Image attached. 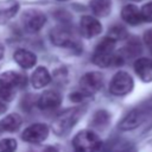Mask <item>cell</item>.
Masks as SVG:
<instances>
[{"label":"cell","instance_id":"cell-27","mask_svg":"<svg viewBox=\"0 0 152 152\" xmlns=\"http://www.w3.org/2000/svg\"><path fill=\"white\" fill-rule=\"evenodd\" d=\"M6 109H7V107H6V104L0 100V114H2V113H5L6 112Z\"/></svg>","mask_w":152,"mask_h":152},{"label":"cell","instance_id":"cell-12","mask_svg":"<svg viewBox=\"0 0 152 152\" xmlns=\"http://www.w3.org/2000/svg\"><path fill=\"white\" fill-rule=\"evenodd\" d=\"M62 102V96L56 90H46L44 91L39 99L37 100V106L40 109H55L57 108Z\"/></svg>","mask_w":152,"mask_h":152},{"label":"cell","instance_id":"cell-17","mask_svg":"<svg viewBox=\"0 0 152 152\" xmlns=\"http://www.w3.org/2000/svg\"><path fill=\"white\" fill-rule=\"evenodd\" d=\"M21 122H23V119L19 114L11 113L0 121V127L2 131H6V132H15L21 126Z\"/></svg>","mask_w":152,"mask_h":152},{"label":"cell","instance_id":"cell-13","mask_svg":"<svg viewBox=\"0 0 152 152\" xmlns=\"http://www.w3.org/2000/svg\"><path fill=\"white\" fill-rule=\"evenodd\" d=\"M134 71L142 82H152V59L146 57L138 58L134 62Z\"/></svg>","mask_w":152,"mask_h":152},{"label":"cell","instance_id":"cell-10","mask_svg":"<svg viewBox=\"0 0 152 152\" xmlns=\"http://www.w3.org/2000/svg\"><path fill=\"white\" fill-rule=\"evenodd\" d=\"M102 31L101 23L93 15H83L80 21V32L86 38H93Z\"/></svg>","mask_w":152,"mask_h":152},{"label":"cell","instance_id":"cell-5","mask_svg":"<svg viewBox=\"0 0 152 152\" xmlns=\"http://www.w3.org/2000/svg\"><path fill=\"white\" fill-rule=\"evenodd\" d=\"M133 78L128 72L118 71L109 82V91L115 96H124L133 89Z\"/></svg>","mask_w":152,"mask_h":152},{"label":"cell","instance_id":"cell-18","mask_svg":"<svg viewBox=\"0 0 152 152\" xmlns=\"http://www.w3.org/2000/svg\"><path fill=\"white\" fill-rule=\"evenodd\" d=\"M89 6L96 17H107L110 12L112 0H90Z\"/></svg>","mask_w":152,"mask_h":152},{"label":"cell","instance_id":"cell-14","mask_svg":"<svg viewBox=\"0 0 152 152\" xmlns=\"http://www.w3.org/2000/svg\"><path fill=\"white\" fill-rule=\"evenodd\" d=\"M121 18L125 23L132 26L140 25L144 23L141 11L135 6V5H126L121 10Z\"/></svg>","mask_w":152,"mask_h":152},{"label":"cell","instance_id":"cell-16","mask_svg":"<svg viewBox=\"0 0 152 152\" xmlns=\"http://www.w3.org/2000/svg\"><path fill=\"white\" fill-rule=\"evenodd\" d=\"M51 82L50 72L45 66H38L31 75V84L36 89H40Z\"/></svg>","mask_w":152,"mask_h":152},{"label":"cell","instance_id":"cell-21","mask_svg":"<svg viewBox=\"0 0 152 152\" xmlns=\"http://www.w3.org/2000/svg\"><path fill=\"white\" fill-rule=\"evenodd\" d=\"M17 148V141L13 138H6L0 140V152H14Z\"/></svg>","mask_w":152,"mask_h":152},{"label":"cell","instance_id":"cell-19","mask_svg":"<svg viewBox=\"0 0 152 152\" xmlns=\"http://www.w3.org/2000/svg\"><path fill=\"white\" fill-rule=\"evenodd\" d=\"M109 120H110L109 113L104 109H100V110H96L94 113V115L91 116L90 124H91L93 127H95L97 129H103L104 127L108 126Z\"/></svg>","mask_w":152,"mask_h":152},{"label":"cell","instance_id":"cell-31","mask_svg":"<svg viewBox=\"0 0 152 152\" xmlns=\"http://www.w3.org/2000/svg\"><path fill=\"white\" fill-rule=\"evenodd\" d=\"M1 131H2V129H1V127H0V132H1Z\"/></svg>","mask_w":152,"mask_h":152},{"label":"cell","instance_id":"cell-29","mask_svg":"<svg viewBox=\"0 0 152 152\" xmlns=\"http://www.w3.org/2000/svg\"><path fill=\"white\" fill-rule=\"evenodd\" d=\"M57 1H68V0H57Z\"/></svg>","mask_w":152,"mask_h":152},{"label":"cell","instance_id":"cell-20","mask_svg":"<svg viewBox=\"0 0 152 152\" xmlns=\"http://www.w3.org/2000/svg\"><path fill=\"white\" fill-rule=\"evenodd\" d=\"M122 52L128 57H134V56H137V55H139L141 52V46H140L138 40H131L122 49Z\"/></svg>","mask_w":152,"mask_h":152},{"label":"cell","instance_id":"cell-6","mask_svg":"<svg viewBox=\"0 0 152 152\" xmlns=\"http://www.w3.org/2000/svg\"><path fill=\"white\" fill-rule=\"evenodd\" d=\"M46 17L42 11L38 10H26L24 11L23 15H21V24L23 27L25 28V31L34 33L38 32L45 24Z\"/></svg>","mask_w":152,"mask_h":152},{"label":"cell","instance_id":"cell-4","mask_svg":"<svg viewBox=\"0 0 152 152\" xmlns=\"http://www.w3.org/2000/svg\"><path fill=\"white\" fill-rule=\"evenodd\" d=\"M72 147L75 152H102L103 142L95 132L83 129L74 137Z\"/></svg>","mask_w":152,"mask_h":152},{"label":"cell","instance_id":"cell-2","mask_svg":"<svg viewBox=\"0 0 152 152\" xmlns=\"http://www.w3.org/2000/svg\"><path fill=\"white\" fill-rule=\"evenodd\" d=\"M27 78L25 75L13 70L5 71L0 75V99L5 101H12L15 96V91L19 88L26 86Z\"/></svg>","mask_w":152,"mask_h":152},{"label":"cell","instance_id":"cell-15","mask_svg":"<svg viewBox=\"0 0 152 152\" xmlns=\"http://www.w3.org/2000/svg\"><path fill=\"white\" fill-rule=\"evenodd\" d=\"M13 58H14L15 63L19 66H21L23 69H31L37 63V56L32 51H28L26 49L15 50V52L13 55Z\"/></svg>","mask_w":152,"mask_h":152},{"label":"cell","instance_id":"cell-3","mask_svg":"<svg viewBox=\"0 0 152 152\" xmlns=\"http://www.w3.org/2000/svg\"><path fill=\"white\" fill-rule=\"evenodd\" d=\"M83 112H84V108L81 106L72 107V108H69V109L62 112L59 115H57V118L52 122L51 128H52L53 133L59 137L68 134L72 129V127L78 122Z\"/></svg>","mask_w":152,"mask_h":152},{"label":"cell","instance_id":"cell-22","mask_svg":"<svg viewBox=\"0 0 152 152\" xmlns=\"http://www.w3.org/2000/svg\"><path fill=\"white\" fill-rule=\"evenodd\" d=\"M108 33H109L108 36L112 37V38H114L115 40H118V39H124V38L127 37V32H126L125 27H122V26H120V25L113 26V27L109 30Z\"/></svg>","mask_w":152,"mask_h":152},{"label":"cell","instance_id":"cell-26","mask_svg":"<svg viewBox=\"0 0 152 152\" xmlns=\"http://www.w3.org/2000/svg\"><path fill=\"white\" fill-rule=\"evenodd\" d=\"M44 152H58V150L55 146H48V147H45Z\"/></svg>","mask_w":152,"mask_h":152},{"label":"cell","instance_id":"cell-9","mask_svg":"<svg viewBox=\"0 0 152 152\" xmlns=\"http://www.w3.org/2000/svg\"><path fill=\"white\" fill-rule=\"evenodd\" d=\"M49 137V127L45 124L37 122L26 127L21 133V139L30 144H40Z\"/></svg>","mask_w":152,"mask_h":152},{"label":"cell","instance_id":"cell-1","mask_svg":"<svg viewBox=\"0 0 152 152\" xmlns=\"http://www.w3.org/2000/svg\"><path fill=\"white\" fill-rule=\"evenodd\" d=\"M115 43L116 40L109 36L100 40L93 53V63L101 68L121 65L124 63V56L121 53H114Z\"/></svg>","mask_w":152,"mask_h":152},{"label":"cell","instance_id":"cell-23","mask_svg":"<svg viewBox=\"0 0 152 152\" xmlns=\"http://www.w3.org/2000/svg\"><path fill=\"white\" fill-rule=\"evenodd\" d=\"M141 14H142V19L144 21L151 23L152 21V2H147L141 7Z\"/></svg>","mask_w":152,"mask_h":152},{"label":"cell","instance_id":"cell-7","mask_svg":"<svg viewBox=\"0 0 152 152\" xmlns=\"http://www.w3.org/2000/svg\"><path fill=\"white\" fill-rule=\"evenodd\" d=\"M50 39L57 46L76 49L80 45V43L74 38L72 32L65 26H57L52 28L50 32Z\"/></svg>","mask_w":152,"mask_h":152},{"label":"cell","instance_id":"cell-24","mask_svg":"<svg viewBox=\"0 0 152 152\" xmlns=\"http://www.w3.org/2000/svg\"><path fill=\"white\" fill-rule=\"evenodd\" d=\"M142 39H144V43H145V45L147 46V49L152 52V28L145 31Z\"/></svg>","mask_w":152,"mask_h":152},{"label":"cell","instance_id":"cell-11","mask_svg":"<svg viewBox=\"0 0 152 152\" xmlns=\"http://www.w3.org/2000/svg\"><path fill=\"white\" fill-rule=\"evenodd\" d=\"M146 118V114L142 109L140 108H135L133 110H131L120 122H119V129L121 131H131L137 128L138 126H140L144 120Z\"/></svg>","mask_w":152,"mask_h":152},{"label":"cell","instance_id":"cell-28","mask_svg":"<svg viewBox=\"0 0 152 152\" xmlns=\"http://www.w3.org/2000/svg\"><path fill=\"white\" fill-rule=\"evenodd\" d=\"M4 55H5V48H4V45L0 43V59L4 57Z\"/></svg>","mask_w":152,"mask_h":152},{"label":"cell","instance_id":"cell-25","mask_svg":"<svg viewBox=\"0 0 152 152\" xmlns=\"http://www.w3.org/2000/svg\"><path fill=\"white\" fill-rule=\"evenodd\" d=\"M84 96H87V95H86L82 90H81V91H74V93L70 94V100H71L72 102H75V103H80V102L83 101Z\"/></svg>","mask_w":152,"mask_h":152},{"label":"cell","instance_id":"cell-30","mask_svg":"<svg viewBox=\"0 0 152 152\" xmlns=\"http://www.w3.org/2000/svg\"><path fill=\"white\" fill-rule=\"evenodd\" d=\"M133 1H141V0H133Z\"/></svg>","mask_w":152,"mask_h":152},{"label":"cell","instance_id":"cell-8","mask_svg":"<svg viewBox=\"0 0 152 152\" xmlns=\"http://www.w3.org/2000/svg\"><path fill=\"white\" fill-rule=\"evenodd\" d=\"M103 86V76L99 71H89L84 74L80 80L81 90L87 95L90 96L99 91Z\"/></svg>","mask_w":152,"mask_h":152}]
</instances>
